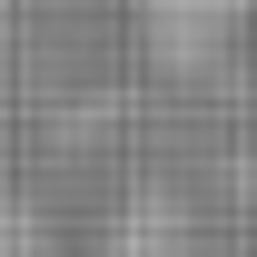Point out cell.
Returning <instances> with one entry per match:
<instances>
[{
    "mask_svg": "<svg viewBox=\"0 0 257 257\" xmlns=\"http://www.w3.org/2000/svg\"><path fill=\"white\" fill-rule=\"evenodd\" d=\"M247 20H257V0H139V40L168 69H218Z\"/></svg>",
    "mask_w": 257,
    "mask_h": 257,
    "instance_id": "obj_1",
    "label": "cell"
}]
</instances>
